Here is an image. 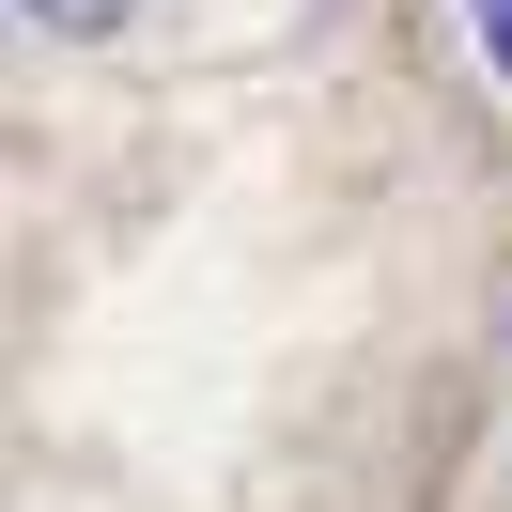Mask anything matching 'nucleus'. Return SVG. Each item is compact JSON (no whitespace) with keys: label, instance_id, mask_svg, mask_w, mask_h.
<instances>
[{"label":"nucleus","instance_id":"2","mask_svg":"<svg viewBox=\"0 0 512 512\" xmlns=\"http://www.w3.org/2000/svg\"><path fill=\"white\" fill-rule=\"evenodd\" d=\"M481 47H497V78H512V0H481Z\"/></svg>","mask_w":512,"mask_h":512},{"label":"nucleus","instance_id":"1","mask_svg":"<svg viewBox=\"0 0 512 512\" xmlns=\"http://www.w3.org/2000/svg\"><path fill=\"white\" fill-rule=\"evenodd\" d=\"M47 32H109V16H125V0H32Z\"/></svg>","mask_w":512,"mask_h":512}]
</instances>
